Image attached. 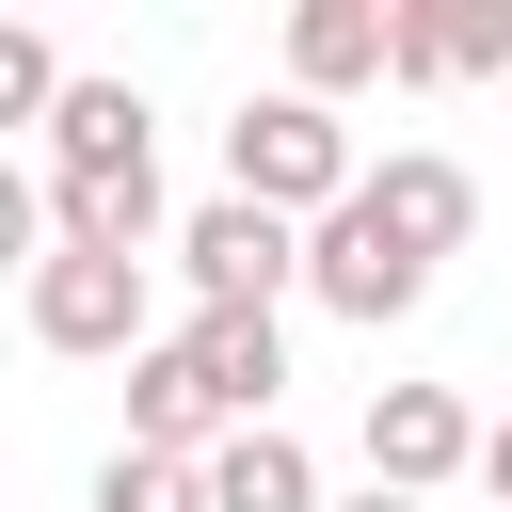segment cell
Wrapping results in <instances>:
<instances>
[{
	"label": "cell",
	"mask_w": 512,
	"mask_h": 512,
	"mask_svg": "<svg viewBox=\"0 0 512 512\" xmlns=\"http://www.w3.org/2000/svg\"><path fill=\"white\" fill-rule=\"evenodd\" d=\"M224 192L240 208H272V224H336L352 192H368V160H352V128L320 112V96H240V128H224Z\"/></svg>",
	"instance_id": "obj_1"
},
{
	"label": "cell",
	"mask_w": 512,
	"mask_h": 512,
	"mask_svg": "<svg viewBox=\"0 0 512 512\" xmlns=\"http://www.w3.org/2000/svg\"><path fill=\"white\" fill-rule=\"evenodd\" d=\"M32 352H112V368H144L160 352V288H144V256H32Z\"/></svg>",
	"instance_id": "obj_2"
},
{
	"label": "cell",
	"mask_w": 512,
	"mask_h": 512,
	"mask_svg": "<svg viewBox=\"0 0 512 512\" xmlns=\"http://www.w3.org/2000/svg\"><path fill=\"white\" fill-rule=\"evenodd\" d=\"M176 272H192V304H208V320H272V304L304 288V224H272V208H240V192H208V208L176 224Z\"/></svg>",
	"instance_id": "obj_3"
},
{
	"label": "cell",
	"mask_w": 512,
	"mask_h": 512,
	"mask_svg": "<svg viewBox=\"0 0 512 512\" xmlns=\"http://www.w3.org/2000/svg\"><path fill=\"white\" fill-rule=\"evenodd\" d=\"M304 288H320L352 336H384V320H416V304H432V256H416V240H400V224L352 192L336 224H304Z\"/></svg>",
	"instance_id": "obj_4"
},
{
	"label": "cell",
	"mask_w": 512,
	"mask_h": 512,
	"mask_svg": "<svg viewBox=\"0 0 512 512\" xmlns=\"http://www.w3.org/2000/svg\"><path fill=\"white\" fill-rule=\"evenodd\" d=\"M496 432L448 400V384H368V496H448Z\"/></svg>",
	"instance_id": "obj_5"
},
{
	"label": "cell",
	"mask_w": 512,
	"mask_h": 512,
	"mask_svg": "<svg viewBox=\"0 0 512 512\" xmlns=\"http://www.w3.org/2000/svg\"><path fill=\"white\" fill-rule=\"evenodd\" d=\"M352 80H400V0H288V96H352Z\"/></svg>",
	"instance_id": "obj_6"
},
{
	"label": "cell",
	"mask_w": 512,
	"mask_h": 512,
	"mask_svg": "<svg viewBox=\"0 0 512 512\" xmlns=\"http://www.w3.org/2000/svg\"><path fill=\"white\" fill-rule=\"evenodd\" d=\"M128 176H160L144 96H128V80H80V96L48 112V192H128Z\"/></svg>",
	"instance_id": "obj_7"
},
{
	"label": "cell",
	"mask_w": 512,
	"mask_h": 512,
	"mask_svg": "<svg viewBox=\"0 0 512 512\" xmlns=\"http://www.w3.org/2000/svg\"><path fill=\"white\" fill-rule=\"evenodd\" d=\"M368 208H384L416 256H464V240H480V176H464L448 144H400V160H368Z\"/></svg>",
	"instance_id": "obj_8"
},
{
	"label": "cell",
	"mask_w": 512,
	"mask_h": 512,
	"mask_svg": "<svg viewBox=\"0 0 512 512\" xmlns=\"http://www.w3.org/2000/svg\"><path fill=\"white\" fill-rule=\"evenodd\" d=\"M176 352L208 368V400H224L240 432H272V400H288V320H208V304H192Z\"/></svg>",
	"instance_id": "obj_9"
},
{
	"label": "cell",
	"mask_w": 512,
	"mask_h": 512,
	"mask_svg": "<svg viewBox=\"0 0 512 512\" xmlns=\"http://www.w3.org/2000/svg\"><path fill=\"white\" fill-rule=\"evenodd\" d=\"M224 432H240V416H224V400H208V368L160 336V352L128 368V448H160V464H208Z\"/></svg>",
	"instance_id": "obj_10"
},
{
	"label": "cell",
	"mask_w": 512,
	"mask_h": 512,
	"mask_svg": "<svg viewBox=\"0 0 512 512\" xmlns=\"http://www.w3.org/2000/svg\"><path fill=\"white\" fill-rule=\"evenodd\" d=\"M400 80H512V0H400Z\"/></svg>",
	"instance_id": "obj_11"
},
{
	"label": "cell",
	"mask_w": 512,
	"mask_h": 512,
	"mask_svg": "<svg viewBox=\"0 0 512 512\" xmlns=\"http://www.w3.org/2000/svg\"><path fill=\"white\" fill-rule=\"evenodd\" d=\"M208 512H336V496H320V448L272 416V432H224L208 448Z\"/></svg>",
	"instance_id": "obj_12"
},
{
	"label": "cell",
	"mask_w": 512,
	"mask_h": 512,
	"mask_svg": "<svg viewBox=\"0 0 512 512\" xmlns=\"http://www.w3.org/2000/svg\"><path fill=\"white\" fill-rule=\"evenodd\" d=\"M96 512H208V464H160V448H112V464H96Z\"/></svg>",
	"instance_id": "obj_13"
},
{
	"label": "cell",
	"mask_w": 512,
	"mask_h": 512,
	"mask_svg": "<svg viewBox=\"0 0 512 512\" xmlns=\"http://www.w3.org/2000/svg\"><path fill=\"white\" fill-rule=\"evenodd\" d=\"M480 480H496V512H512V416H496V448H480Z\"/></svg>",
	"instance_id": "obj_14"
},
{
	"label": "cell",
	"mask_w": 512,
	"mask_h": 512,
	"mask_svg": "<svg viewBox=\"0 0 512 512\" xmlns=\"http://www.w3.org/2000/svg\"><path fill=\"white\" fill-rule=\"evenodd\" d=\"M336 512H432V496H336Z\"/></svg>",
	"instance_id": "obj_15"
}]
</instances>
